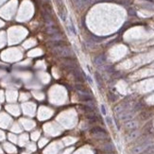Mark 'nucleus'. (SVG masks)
Masks as SVG:
<instances>
[{"label": "nucleus", "mask_w": 154, "mask_h": 154, "mask_svg": "<svg viewBox=\"0 0 154 154\" xmlns=\"http://www.w3.org/2000/svg\"><path fill=\"white\" fill-rule=\"evenodd\" d=\"M148 143L146 142V143H143L141 145L137 146L135 148H132V154H139L141 153L142 151H144V150L148 148Z\"/></svg>", "instance_id": "39448f33"}, {"label": "nucleus", "mask_w": 154, "mask_h": 154, "mask_svg": "<svg viewBox=\"0 0 154 154\" xmlns=\"http://www.w3.org/2000/svg\"><path fill=\"white\" fill-rule=\"evenodd\" d=\"M56 5V8H57V12L60 18L62 21H66L67 19V9L64 5V1L62 0H54Z\"/></svg>", "instance_id": "f257e3e1"}, {"label": "nucleus", "mask_w": 154, "mask_h": 154, "mask_svg": "<svg viewBox=\"0 0 154 154\" xmlns=\"http://www.w3.org/2000/svg\"><path fill=\"white\" fill-rule=\"evenodd\" d=\"M92 134L96 138H98V139H105L107 137L106 132L104 130H102L101 128H98V127H96V128L92 130Z\"/></svg>", "instance_id": "f03ea898"}, {"label": "nucleus", "mask_w": 154, "mask_h": 154, "mask_svg": "<svg viewBox=\"0 0 154 154\" xmlns=\"http://www.w3.org/2000/svg\"><path fill=\"white\" fill-rule=\"evenodd\" d=\"M69 28H70V30H71V31H72L73 34H74V35L77 34V31H76V28H75V26H74V24H73L72 19H70V26H69Z\"/></svg>", "instance_id": "9d476101"}, {"label": "nucleus", "mask_w": 154, "mask_h": 154, "mask_svg": "<svg viewBox=\"0 0 154 154\" xmlns=\"http://www.w3.org/2000/svg\"><path fill=\"white\" fill-rule=\"evenodd\" d=\"M138 130H132V132H130L127 136V141H132L134 139H136V137L138 136Z\"/></svg>", "instance_id": "6e6552de"}, {"label": "nucleus", "mask_w": 154, "mask_h": 154, "mask_svg": "<svg viewBox=\"0 0 154 154\" xmlns=\"http://www.w3.org/2000/svg\"><path fill=\"white\" fill-rule=\"evenodd\" d=\"M96 83H98V85L100 87L101 86V78H100V76H99L98 74H96Z\"/></svg>", "instance_id": "9b49d317"}, {"label": "nucleus", "mask_w": 154, "mask_h": 154, "mask_svg": "<svg viewBox=\"0 0 154 154\" xmlns=\"http://www.w3.org/2000/svg\"><path fill=\"white\" fill-rule=\"evenodd\" d=\"M73 72V75H74V77H75V80H77L78 82H83L85 80V78H84V75H83V73H82V70H80V69L76 68V67H74L73 69H71Z\"/></svg>", "instance_id": "7ed1b4c3"}, {"label": "nucleus", "mask_w": 154, "mask_h": 154, "mask_svg": "<svg viewBox=\"0 0 154 154\" xmlns=\"http://www.w3.org/2000/svg\"><path fill=\"white\" fill-rule=\"evenodd\" d=\"M103 150H105V151H108V152H111L114 150V146L112 144H106V145L103 146Z\"/></svg>", "instance_id": "1a4fd4ad"}, {"label": "nucleus", "mask_w": 154, "mask_h": 154, "mask_svg": "<svg viewBox=\"0 0 154 154\" xmlns=\"http://www.w3.org/2000/svg\"><path fill=\"white\" fill-rule=\"evenodd\" d=\"M119 119L124 120V121H128V120H132L134 116V112L132 111H125L123 112H121L119 114H117Z\"/></svg>", "instance_id": "20e7f679"}, {"label": "nucleus", "mask_w": 154, "mask_h": 154, "mask_svg": "<svg viewBox=\"0 0 154 154\" xmlns=\"http://www.w3.org/2000/svg\"><path fill=\"white\" fill-rule=\"evenodd\" d=\"M106 122L110 127H114V122H112V119L111 117H106Z\"/></svg>", "instance_id": "f8f14e48"}, {"label": "nucleus", "mask_w": 154, "mask_h": 154, "mask_svg": "<svg viewBox=\"0 0 154 154\" xmlns=\"http://www.w3.org/2000/svg\"><path fill=\"white\" fill-rule=\"evenodd\" d=\"M100 108H101V112H102L104 116H106V114H107V112H106V109H105V106L104 105H101L100 106Z\"/></svg>", "instance_id": "ddd939ff"}, {"label": "nucleus", "mask_w": 154, "mask_h": 154, "mask_svg": "<svg viewBox=\"0 0 154 154\" xmlns=\"http://www.w3.org/2000/svg\"><path fill=\"white\" fill-rule=\"evenodd\" d=\"M78 98L82 101H85V102H91L92 101V96L89 93H78Z\"/></svg>", "instance_id": "423d86ee"}, {"label": "nucleus", "mask_w": 154, "mask_h": 154, "mask_svg": "<svg viewBox=\"0 0 154 154\" xmlns=\"http://www.w3.org/2000/svg\"><path fill=\"white\" fill-rule=\"evenodd\" d=\"M125 128H128V130H133V128H137V122L134 120H128L125 122Z\"/></svg>", "instance_id": "0eeeda50"}]
</instances>
